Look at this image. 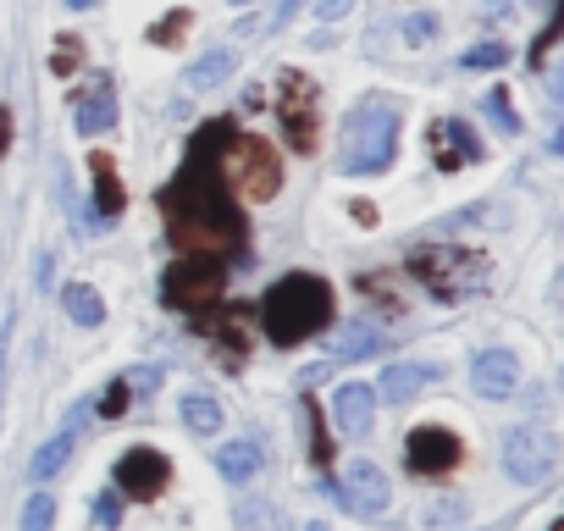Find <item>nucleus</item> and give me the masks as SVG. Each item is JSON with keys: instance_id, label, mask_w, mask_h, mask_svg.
Segmentation results:
<instances>
[{"instance_id": "f257e3e1", "label": "nucleus", "mask_w": 564, "mask_h": 531, "mask_svg": "<svg viewBox=\"0 0 564 531\" xmlns=\"http://www.w3.org/2000/svg\"><path fill=\"white\" fill-rule=\"evenodd\" d=\"M232 144V122H205L161 188V216L166 238L183 249V260H243L249 254V221L232 199V183L221 172Z\"/></svg>"}, {"instance_id": "f03ea898", "label": "nucleus", "mask_w": 564, "mask_h": 531, "mask_svg": "<svg viewBox=\"0 0 564 531\" xmlns=\"http://www.w3.org/2000/svg\"><path fill=\"white\" fill-rule=\"evenodd\" d=\"M327 322H333V289H327L322 278H311V272H294V278L271 283L265 300H260V327H265V338L282 344V349L316 338Z\"/></svg>"}, {"instance_id": "7ed1b4c3", "label": "nucleus", "mask_w": 564, "mask_h": 531, "mask_svg": "<svg viewBox=\"0 0 564 531\" xmlns=\"http://www.w3.org/2000/svg\"><path fill=\"white\" fill-rule=\"evenodd\" d=\"M393 155H399V106L360 100L344 117V172L371 177V172H388Z\"/></svg>"}, {"instance_id": "20e7f679", "label": "nucleus", "mask_w": 564, "mask_h": 531, "mask_svg": "<svg viewBox=\"0 0 564 531\" xmlns=\"http://www.w3.org/2000/svg\"><path fill=\"white\" fill-rule=\"evenodd\" d=\"M410 278L432 300H470L487 289V260L476 249H459V243H432V249L410 254Z\"/></svg>"}, {"instance_id": "39448f33", "label": "nucleus", "mask_w": 564, "mask_h": 531, "mask_svg": "<svg viewBox=\"0 0 564 531\" xmlns=\"http://www.w3.org/2000/svg\"><path fill=\"white\" fill-rule=\"evenodd\" d=\"M276 117H282V133L300 155L316 150L322 139V89L305 78V73H282V95H276Z\"/></svg>"}, {"instance_id": "423d86ee", "label": "nucleus", "mask_w": 564, "mask_h": 531, "mask_svg": "<svg viewBox=\"0 0 564 531\" xmlns=\"http://www.w3.org/2000/svg\"><path fill=\"white\" fill-rule=\"evenodd\" d=\"M227 155H232V161H221V172H227V183H238V194H249V199H271V194L282 188V166H276V155H271L265 139L232 133Z\"/></svg>"}, {"instance_id": "0eeeda50", "label": "nucleus", "mask_w": 564, "mask_h": 531, "mask_svg": "<svg viewBox=\"0 0 564 531\" xmlns=\"http://www.w3.org/2000/svg\"><path fill=\"white\" fill-rule=\"evenodd\" d=\"M221 283H227L221 260H177V266H166V278H161V300L172 311H210Z\"/></svg>"}, {"instance_id": "6e6552de", "label": "nucleus", "mask_w": 564, "mask_h": 531, "mask_svg": "<svg viewBox=\"0 0 564 531\" xmlns=\"http://www.w3.org/2000/svg\"><path fill=\"white\" fill-rule=\"evenodd\" d=\"M553 465H558V443H553L547 432H536V426H514V432L503 437V470H509L520 487L547 481Z\"/></svg>"}, {"instance_id": "1a4fd4ad", "label": "nucleus", "mask_w": 564, "mask_h": 531, "mask_svg": "<svg viewBox=\"0 0 564 531\" xmlns=\"http://www.w3.org/2000/svg\"><path fill=\"white\" fill-rule=\"evenodd\" d=\"M333 498L344 503V509H355V514H366V520H377V514H388V476L371 465V459H355V465H344V481L333 487Z\"/></svg>"}, {"instance_id": "9d476101", "label": "nucleus", "mask_w": 564, "mask_h": 531, "mask_svg": "<svg viewBox=\"0 0 564 531\" xmlns=\"http://www.w3.org/2000/svg\"><path fill=\"white\" fill-rule=\"evenodd\" d=\"M166 481H172V465H166V454H155V448H128V454L117 459V487H122L128 498H139V503L161 498Z\"/></svg>"}, {"instance_id": "9b49d317", "label": "nucleus", "mask_w": 564, "mask_h": 531, "mask_svg": "<svg viewBox=\"0 0 564 531\" xmlns=\"http://www.w3.org/2000/svg\"><path fill=\"white\" fill-rule=\"evenodd\" d=\"M459 454H465V448H459V437H454L448 426H415L410 443H404V459H410V470H421V476L454 470Z\"/></svg>"}, {"instance_id": "f8f14e48", "label": "nucleus", "mask_w": 564, "mask_h": 531, "mask_svg": "<svg viewBox=\"0 0 564 531\" xmlns=\"http://www.w3.org/2000/svg\"><path fill=\"white\" fill-rule=\"evenodd\" d=\"M426 150H432V161H437L443 172H459V166L481 161V139H476V128H470V122H454V117H443V122L426 128Z\"/></svg>"}, {"instance_id": "ddd939ff", "label": "nucleus", "mask_w": 564, "mask_h": 531, "mask_svg": "<svg viewBox=\"0 0 564 531\" xmlns=\"http://www.w3.org/2000/svg\"><path fill=\"white\" fill-rule=\"evenodd\" d=\"M470 382H476V393L481 399H509L514 388H520V360L509 355V349H481L476 360H470Z\"/></svg>"}, {"instance_id": "4468645a", "label": "nucleus", "mask_w": 564, "mask_h": 531, "mask_svg": "<svg viewBox=\"0 0 564 531\" xmlns=\"http://www.w3.org/2000/svg\"><path fill=\"white\" fill-rule=\"evenodd\" d=\"M371 421H377V393L366 382H344L333 393V426H338V437H366Z\"/></svg>"}, {"instance_id": "2eb2a0df", "label": "nucleus", "mask_w": 564, "mask_h": 531, "mask_svg": "<svg viewBox=\"0 0 564 531\" xmlns=\"http://www.w3.org/2000/svg\"><path fill=\"white\" fill-rule=\"evenodd\" d=\"M73 122H78V133H106L117 122V95L106 78H95L89 89H73Z\"/></svg>"}, {"instance_id": "dca6fc26", "label": "nucleus", "mask_w": 564, "mask_h": 531, "mask_svg": "<svg viewBox=\"0 0 564 531\" xmlns=\"http://www.w3.org/2000/svg\"><path fill=\"white\" fill-rule=\"evenodd\" d=\"M89 172H95V205H89V216H95L100 227H111V216L122 210V183H117V161H111L106 150H95V155H89Z\"/></svg>"}, {"instance_id": "f3484780", "label": "nucleus", "mask_w": 564, "mask_h": 531, "mask_svg": "<svg viewBox=\"0 0 564 531\" xmlns=\"http://www.w3.org/2000/svg\"><path fill=\"white\" fill-rule=\"evenodd\" d=\"M232 67H238L232 45H216V51H205L199 62H188V73H183V89H188V95H205V89L227 84V78H232Z\"/></svg>"}, {"instance_id": "a211bd4d", "label": "nucleus", "mask_w": 564, "mask_h": 531, "mask_svg": "<svg viewBox=\"0 0 564 531\" xmlns=\"http://www.w3.org/2000/svg\"><path fill=\"white\" fill-rule=\"evenodd\" d=\"M426 382H437V366H388L382 371V382L371 388L377 399H388V404H410Z\"/></svg>"}, {"instance_id": "6ab92c4d", "label": "nucleus", "mask_w": 564, "mask_h": 531, "mask_svg": "<svg viewBox=\"0 0 564 531\" xmlns=\"http://www.w3.org/2000/svg\"><path fill=\"white\" fill-rule=\"evenodd\" d=\"M216 470H221L227 481H254V470H260V448H254V437H232V443H221V448H216Z\"/></svg>"}, {"instance_id": "aec40b11", "label": "nucleus", "mask_w": 564, "mask_h": 531, "mask_svg": "<svg viewBox=\"0 0 564 531\" xmlns=\"http://www.w3.org/2000/svg\"><path fill=\"white\" fill-rule=\"evenodd\" d=\"M177 410H183V426H188L194 437H216V432H221V404H216L210 393H183Z\"/></svg>"}, {"instance_id": "412c9836", "label": "nucleus", "mask_w": 564, "mask_h": 531, "mask_svg": "<svg viewBox=\"0 0 564 531\" xmlns=\"http://www.w3.org/2000/svg\"><path fill=\"white\" fill-rule=\"evenodd\" d=\"M382 327H371V322H344V338H338V360H371V355H382Z\"/></svg>"}, {"instance_id": "4be33fe9", "label": "nucleus", "mask_w": 564, "mask_h": 531, "mask_svg": "<svg viewBox=\"0 0 564 531\" xmlns=\"http://www.w3.org/2000/svg\"><path fill=\"white\" fill-rule=\"evenodd\" d=\"M62 305H67V316H73L78 327H100V322H106V300H100L89 283H67V289H62Z\"/></svg>"}, {"instance_id": "5701e85b", "label": "nucleus", "mask_w": 564, "mask_h": 531, "mask_svg": "<svg viewBox=\"0 0 564 531\" xmlns=\"http://www.w3.org/2000/svg\"><path fill=\"white\" fill-rule=\"evenodd\" d=\"M243 322H249L243 311H221V316H210V322H205V333H210V338H221V360H227V366H238V360H243Z\"/></svg>"}, {"instance_id": "b1692460", "label": "nucleus", "mask_w": 564, "mask_h": 531, "mask_svg": "<svg viewBox=\"0 0 564 531\" xmlns=\"http://www.w3.org/2000/svg\"><path fill=\"white\" fill-rule=\"evenodd\" d=\"M73 448H78V432H56L51 443H40V454H34V465H29V476L34 481H51L67 459H73Z\"/></svg>"}, {"instance_id": "393cba45", "label": "nucleus", "mask_w": 564, "mask_h": 531, "mask_svg": "<svg viewBox=\"0 0 564 531\" xmlns=\"http://www.w3.org/2000/svg\"><path fill=\"white\" fill-rule=\"evenodd\" d=\"M51 525H56V498L51 492H34L23 503V531H51Z\"/></svg>"}, {"instance_id": "a878e982", "label": "nucleus", "mask_w": 564, "mask_h": 531, "mask_svg": "<svg viewBox=\"0 0 564 531\" xmlns=\"http://www.w3.org/2000/svg\"><path fill=\"white\" fill-rule=\"evenodd\" d=\"M503 62H509V45H492V40L476 45V51H465V67H470V73H476V67L487 73V67H503Z\"/></svg>"}, {"instance_id": "bb28decb", "label": "nucleus", "mask_w": 564, "mask_h": 531, "mask_svg": "<svg viewBox=\"0 0 564 531\" xmlns=\"http://www.w3.org/2000/svg\"><path fill=\"white\" fill-rule=\"evenodd\" d=\"M437 29H443L437 12H415V18L404 23V40H410V45H426V40H437Z\"/></svg>"}, {"instance_id": "cd10ccee", "label": "nucleus", "mask_w": 564, "mask_h": 531, "mask_svg": "<svg viewBox=\"0 0 564 531\" xmlns=\"http://www.w3.org/2000/svg\"><path fill=\"white\" fill-rule=\"evenodd\" d=\"M487 111L503 122V133H520V117H514V106H509V95H503V89H492V95H487Z\"/></svg>"}, {"instance_id": "c85d7f7f", "label": "nucleus", "mask_w": 564, "mask_h": 531, "mask_svg": "<svg viewBox=\"0 0 564 531\" xmlns=\"http://www.w3.org/2000/svg\"><path fill=\"white\" fill-rule=\"evenodd\" d=\"M183 29H188V12H172L166 23H155V29H150V40H155V45H166V40H177Z\"/></svg>"}, {"instance_id": "c756f323", "label": "nucleus", "mask_w": 564, "mask_h": 531, "mask_svg": "<svg viewBox=\"0 0 564 531\" xmlns=\"http://www.w3.org/2000/svg\"><path fill=\"white\" fill-rule=\"evenodd\" d=\"M56 283V254H40L34 260V289H51Z\"/></svg>"}, {"instance_id": "7c9ffc66", "label": "nucleus", "mask_w": 564, "mask_h": 531, "mask_svg": "<svg viewBox=\"0 0 564 531\" xmlns=\"http://www.w3.org/2000/svg\"><path fill=\"white\" fill-rule=\"evenodd\" d=\"M316 18H322V23H338V18H349V0H322V7H316Z\"/></svg>"}, {"instance_id": "2f4dec72", "label": "nucleus", "mask_w": 564, "mask_h": 531, "mask_svg": "<svg viewBox=\"0 0 564 531\" xmlns=\"http://www.w3.org/2000/svg\"><path fill=\"white\" fill-rule=\"evenodd\" d=\"M7 344H12V316L0 322V377H7Z\"/></svg>"}, {"instance_id": "473e14b6", "label": "nucleus", "mask_w": 564, "mask_h": 531, "mask_svg": "<svg viewBox=\"0 0 564 531\" xmlns=\"http://www.w3.org/2000/svg\"><path fill=\"white\" fill-rule=\"evenodd\" d=\"M7 144H12V117H7V106H0V155H7Z\"/></svg>"}, {"instance_id": "72a5a7b5", "label": "nucleus", "mask_w": 564, "mask_h": 531, "mask_svg": "<svg viewBox=\"0 0 564 531\" xmlns=\"http://www.w3.org/2000/svg\"><path fill=\"white\" fill-rule=\"evenodd\" d=\"M305 531H327V525H322V520H311V525H305Z\"/></svg>"}]
</instances>
